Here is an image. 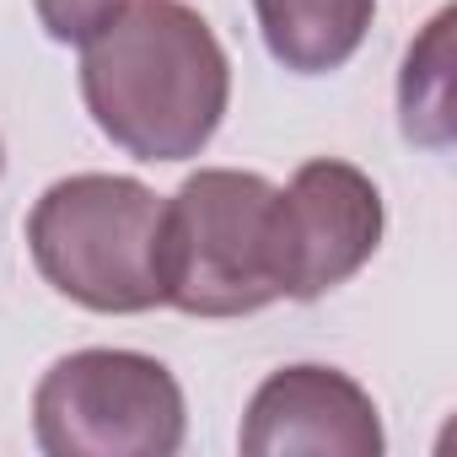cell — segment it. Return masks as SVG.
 Segmentation results:
<instances>
[{
	"label": "cell",
	"mask_w": 457,
	"mask_h": 457,
	"mask_svg": "<svg viewBox=\"0 0 457 457\" xmlns=\"http://www.w3.org/2000/svg\"><path fill=\"white\" fill-rule=\"evenodd\" d=\"M275 199L259 172L199 167L162 215V307L188 318H248L280 302Z\"/></svg>",
	"instance_id": "obj_3"
},
{
	"label": "cell",
	"mask_w": 457,
	"mask_h": 457,
	"mask_svg": "<svg viewBox=\"0 0 457 457\" xmlns=\"http://www.w3.org/2000/svg\"><path fill=\"white\" fill-rule=\"evenodd\" d=\"M183 436V387L140 350H76L33 393V441L49 457H172Z\"/></svg>",
	"instance_id": "obj_4"
},
{
	"label": "cell",
	"mask_w": 457,
	"mask_h": 457,
	"mask_svg": "<svg viewBox=\"0 0 457 457\" xmlns=\"http://www.w3.org/2000/svg\"><path fill=\"white\" fill-rule=\"evenodd\" d=\"M0 172H6V151H0Z\"/></svg>",
	"instance_id": "obj_10"
},
{
	"label": "cell",
	"mask_w": 457,
	"mask_h": 457,
	"mask_svg": "<svg viewBox=\"0 0 457 457\" xmlns=\"http://www.w3.org/2000/svg\"><path fill=\"white\" fill-rule=\"evenodd\" d=\"M38 6V22L54 44H87L124 0H33Z\"/></svg>",
	"instance_id": "obj_9"
},
{
	"label": "cell",
	"mask_w": 457,
	"mask_h": 457,
	"mask_svg": "<svg viewBox=\"0 0 457 457\" xmlns=\"http://www.w3.org/2000/svg\"><path fill=\"white\" fill-rule=\"evenodd\" d=\"M237 446L248 457H382L387 436L371 393L334 366H286L259 382Z\"/></svg>",
	"instance_id": "obj_6"
},
{
	"label": "cell",
	"mask_w": 457,
	"mask_h": 457,
	"mask_svg": "<svg viewBox=\"0 0 457 457\" xmlns=\"http://www.w3.org/2000/svg\"><path fill=\"white\" fill-rule=\"evenodd\" d=\"M264 49L291 76H328L355 60L377 0H253Z\"/></svg>",
	"instance_id": "obj_7"
},
{
	"label": "cell",
	"mask_w": 457,
	"mask_h": 457,
	"mask_svg": "<svg viewBox=\"0 0 457 457\" xmlns=\"http://www.w3.org/2000/svg\"><path fill=\"white\" fill-rule=\"evenodd\" d=\"M398 124L409 145L446 151L457 140V113H452V12H436L425 33L403 54L398 76Z\"/></svg>",
	"instance_id": "obj_8"
},
{
	"label": "cell",
	"mask_w": 457,
	"mask_h": 457,
	"mask_svg": "<svg viewBox=\"0 0 457 457\" xmlns=\"http://www.w3.org/2000/svg\"><path fill=\"white\" fill-rule=\"evenodd\" d=\"M162 215L167 199L140 178L76 172L38 194L28 253L38 275L87 312H151L162 307Z\"/></svg>",
	"instance_id": "obj_2"
},
{
	"label": "cell",
	"mask_w": 457,
	"mask_h": 457,
	"mask_svg": "<svg viewBox=\"0 0 457 457\" xmlns=\"http://www.w3.org/2000/svg\"><path fill=\"white\" fill-rule=\"evenodd\" d=\"M92 124L135 162L199 156L232 103V60L183 0H124L81 44Z\"/></svg>",
	"instance_id": "obj_1"
},
{
	"label": "cell",
	"mask_w": 457,
	"mask_h": 457,
	"mask_svg": "<svg viewBox=\"0 0 457 457\" xmlns=\"http://www.w3.org/2000/svg\"><path fill=\"white\" fill-rule=\"evenodd\" d=\"M382 194L377 183L339 162L318 156L302 162L296 178L275 199V259H280V296L318 302L361 275L382 243Z\"/></svg>",
	"instance_id": "obj_5"
}]
</instances>
